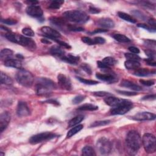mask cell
Returning a JSON list of instances; mask_svg holds the SVG:
<instances>
[{
  "mask_svg": "<svg viewBox=\"0 0 156 156\" xmlns=\"http://www.w3.org/2000/svg\"><path fill=\"white\" fill-rule=\"evenodd\" d=\"M126 147L130 154L134 155L140 149L142 144L141 138L139 133L135 131L128 132L126 138Z\"/></svg>",
  "mask_w": 156,
  "mask_h": 156,
  "instance_id": "1",
  "label": "cell"
},
{
  "mask_svg": "<svg viewBox=\"0 0 156 156\" xmlns=\"http://www.w3.org/2000/svg\"><path fill=\"white\" fill-rule=\"evenodd\" d=\"M63 15L67 20L76 23H85L89 20V16L82 11H68L65 12Z\"/></svg>",
  "mask_w": 156,
  "mask_h": 156,
  "instance_id": "2",
  "label": "cell"
},
{
  "mask_svg": "<svg viewBox=\"0 0 156 156\" xmlns=\"http://www.w3.org/2000/svg\"><path fill=\"white\" fill-rule=\"evenodd\" d=\"M16 80L22 86L31 87L34 83V78L30 71L22 69L17 72L16 74Z\"/></svg>",
  "mask_w": 156,
  "mask_h": 156,
  "instance_id": "3",
  "label": "cell"
},
{
  "mask_svg": "<svg viewBox=\"0 0 156 156\" xmlns=\"http://www.w3.org/2000/svg\"><path fill=\"white\" fill-rule=\"evenodd\" d=\"M141 141L146 152L152 154L156 151V139L153 134H145Z\"/></svg>",
  "mask_w": 156,
  "mask_h": 156,
  "instance_id": "4",
  "label": "cell"
},
{
  "mask_svg": "<svg viewBox=\"0 0 156 156\" xmlns=\"http://www.w3.org/2000/svg\"><path fill=\"white\" fill-rule=\"evenodd\" d=\"M56 137H57V135H56V134H54L53 132H45L36 134L31 137L29 139V143L32 145H36L45 141L51 140Z\"/></svg>",
  "mask_w": 156,
  "mask_h": 156,
  "instance_id": "5",
  "label": "cell"
},
{
  "mask_svg": "<svg viewBox=\"0 0 156 156\" xmlns=\"http://www.w3.org/2000/svg\"><path fill=\"white\" fill-rule=\"evenodd\" d=\"M96 148L101 154L107 155L110 152L112 145L109 140L105 137H101L97 141Z\"/></svg>",
  "mask_w": 156,
  "mask_h": 156,
  "instance_id": "6",
  "label": "cell"
},
{
  "mask_svg": "<svg viewBox=\"0 0 156 156\" xmlns=\"http://www.w3.org/2000/svg\"><path fill=\"white\" fill-rule=\"evenodd\" d=\"M18 44L26 47L27 49L31 51H34L37 48L35 42L32 40V38H30L23 35H18Z\"/></svg>",
  "mask_w": 156,
  "mask_h": 156,
  "instance_id": "7",
  "label": "cell"
},
{
  "mask_svg": "<svg viewBox=\"0 0 156 156\" xmlns=\"http://www.w3.org/2000/svg\"><path fill=\"white\" fill-rule=\"evenodd\" d=\"M104 102L106 104L113 108L120 106L121 105L129 103L131 101L127 99H119L114 96H106V98L104 99Z\"/></svg>",
  "mask_w": 156,
  "mask_h": 156,
  "instance_id": "8",
  "label": "cell"
},
{
  "mask_svg": "<svg viewBox=\"0 0 156 156\" xmlns=\"http://www.w3.org/2000/svg\"><path fill=\"white\" fill-rule=\"evenodd\" d=\"M133 105L132 102L126 104H123V105H121L120 106L116 107H113L111 110H110V113L112 115H124L125 113H126L127 112H128L131 109H132Z\"/></svg>",
  "mask_w": 156,
  "mask_h": 156,
  "instance_id": "9",
  "label": "cell"
},
{
  "mask_svg": "<svg viewBox=\"0 0 156 156\" xmlns=\"http://www.w3.org/2000/svg\"><path fill=\"white\" fill-rule=\"evenodd\" d=\"M155 115L148 112H140L133 116L132 119L137 121H151L155 119Z\"/></svg>",
  "mask_w": 156,
  "mask_h": 156,
  "instance_id": "10",
  "label": "cell"
},
{
  "mask_svg": "<svg viewBox=\"0 0 156 156\" xmlns=\"http://www.w3.org/2000/svg\"><path fill=\"white\" fill-rule=\"evenodd\" d=\"M57 80L59 85L62 89L67 90H71L72 89L71 83L69 77L60 73L57 76Z\"/></svg>",
  "mask_w": 156,
  "mask_h": 156,
  "instance_id": "11",
  "label": "cell"
},
{
  "mask_svg": "<svg viewBox=\"0 0 156 156\" xmlns=\"http://www.w3.org/2000/svg\"><path fill=\"white\" fill-rule=\"evenodd\" d=\"M26 13L34 18H41L43 15V11L42 8L37 5L29 6L26 9Z\"/></svg>",
  "mask_w": 156,
  "mask_h": 156,
  "instance_id": "12",
  "label": "cell"
},
{
  "mask_svg": "<svg viewBox=\"0 0 156 156\" xmlns=\"http://www.w3.org/2000/svg\"><path fill=\"white\" fill-rule=\"evenodd\" d=\"M17 114L20 117H25L30 115V110L24 101H19L17 107Z\"/></svg>",
  "mask_w": 156,
  "mask_h": 156,
  "instance_id": "13",
  "label": "cell"
},
{
  "mask_svg": "<svg viewBox=\"0 0 156 156\" xmlns=\"http://www.w3.org/2000/svg\"><path fill=\"white\" fill-rule=\"evenodd\" d=\"M41 31L47 36L48 38L54 40V39L59 38L61 37L60 34L56 30L48 27V26H44L41 28Z\"/></svg>",
  "mask_w": 156,
  "mask_h": 156,
  "instance_id": "14",
  "label": "cell"
},
{
  "mask_svg": "<svg viewBox=\"0 0 156 156\" xmlns=\"http://www.w3.org/2000/svg\"><path fill=\"white\" fill-rule=\"evenodd\" d=\"M11 119V115L8 112H5L0 115V131L2 133L8 126Z\"/></svg>",
  "mask_w": 156,
  "mask_h": 156,
  "instance_id": "15",
  "label": "cell"
},
{
  "mask_svg": "<svg viewBox=\"0 0 156 156\" xmlns=\"http://www.w3.org/2000/svg\"><path fill=\"white\" fill-rule=\"evenodd\" d=\"M96 77L98 79L109 83H114L118 81V78H117L113 74H102V73H96Z\"/></svg>",
  "mask_w": 156,
  "mask_h": 156,
  "instance_id": "16",
  "label": "cell"
},
{
  "mask_svg": "<svg viewBox=\"0 0 156 156\" xmlns=\"http://www.w3.org/2000/svg\"><path fill=\"white\" fill-rule=\"evenodd\" d=\"M37 83L44 86V87L48 88L51 90L53 89H56L57 88V86L54 81L46 77L38 78L37 80Z\"/></svg>",
  "mask_w": 156,
  "mask_h": 156,
  "instance_id": "17",
  "label": "cell"
},
{
  "mask_svg": "<svg viewBox=\"0 0 156 156\" xmlns=\"http://www.w3.org/2000/svg\"><path fill=\"white\" fill-rule=\"evenodd\" d=\"M97 24L103 28L110 29L115 26L114 21L109 18H100L97 21Z\"/></svg>",
  "mask_w": 156,
  "mask_h": 156,
  "instance_id": "18",
  "label": "cell"
},
{
  "mask_svg": "<svg viewBox=\"0 0 156 156\" xmlns=\"http://www.w3.org/2000/svg\"><path fill=\"white\" fill-rule=\"evenodd\" d=\"M35 91L36 93L40 96H47L50 95L51 93V90L48 88L44 87L42 85L39 84H36L35 85Z\"/></svg>",
  "mask_w": 156,
  "mask_h": 156,
  "instance_id": "19",
  "label": "cell"
},
{
  "mask_svg": "<svg viewBox=\"0 0 156 156\" xmlns=\"http://www.w3.org/2000/svg\"><path fill=\"white\" fill-rule=\"evenodd\" d=\"M120 86L125 87L128 88L129 89H131V90H135V91H140L142 90V88L140 86H139L135 84H134L133 83H132L129 81H127V80L122 81L120 84Z\"/></svg>",
  "mask_w": 156,
  "mask_h": 156,
  "instance_id": "20",
  "label": "cell"
},
{
  "mask_svg": "<svg viewBox=\"0 0 156 156\" xmlns=\"http://www.w3.org/2000/svg\"><path fill=\"white\" fill-rule=\"evenodd\" d=\"M61 59L70 64L76 65L77 63H78V62H80V58L78 56H75L69 54L67 55L65 54Z\"/></svg>",
  "mask_w": 156,
  "mask_h": 156,
  "instance_id": "21",
  "label": "cell"
},
{
  "mask_svg": "<svg viewBox=\"0 0 156 156\" xmlns=\"http://www.w3.org/2000/svg\"><path fill=\"white\" fill-rule=\"evenodd\" d=\"M5 65L8 67H12V68L20 69L21 68L22 64L19 60L10 59L5 61Z\"/></svg>",
  "mask_w": 156,
  "mask_h": 156,
  "instance_id": "22",
  "label": "cell"
},
{
  "mask_svg": "<svg viewBox=\"0 0 156 156\" xmlns=\"http://www.w3.org/2000/svg\"><path fill=\"white\" fill-rule=\"evenodd\" d=\"M51 23L56 26H64L66 25H68V24L67 23V20L65 18H60V17H51L50 19Z\"/></svg>",
  "mask_w": 156,
  "mask_h": 156,
  "instance_id": "23",
  "label": "cell"
},
{
  "mask_svg": "<svg viewBox=\"0 0 156 156\" xmlns=\"http://www.w3.org/2000/svg\"><path fill=\"white\" fill-rule=\"evenodd\" d=\"M14 55V52L8 48H5L1 51L0 53V57H1L2 60H7L8 59H12Z\"/></svg>",
  "mask_w": 156,
  "mask_h": 156,
  "instance_id": "24",
  "label": "cell"
},
{
  "mask_svg": "<svg viewBox=\"0 0 156 156\" xmlns=\"http://www.w3.org/2000/svg\"><path fill=\"white\" fill-rule=\"evenodd\" d=\"M125 66L128 70H137L140 67V63L138 61L127 60L125 62Z\"/></svg>",
  "mask_w": 156,
  "mask_h": 156,
  "instance_id": "25",
  "label": "cell"
},
{
  "mask_svg": "<svg viewBox=\"0 0 156 156\" xmlns=\"http://www.w3.org/2000/svg\"><path fill=\"white\" fill-rule=\"evenodd\" d=\"M50 53L55 56H57L62 59L65 55L64 51L57 46H53L50 48Z\"/></svg>",
  "mask_w": 156,
  "mask_h": 156,
  "instance_id": "26",
  "label": "cell"
},
{
  "mask_svg": "<svg viewBox=\"0 0 156 156\" xmlns=\"http://www.w3.org/2000/svg\"><path fill=\"white\" fill-rule=\"evenodd\" d=\"M113 37L115 41L120 43H129L131 42V40L128 37L121 34H115L113 35Z\"/></svg>",
  "mask_w": 156,
  "mask_h": 156,
  "instance_id": "27",
  "label": "cell"
},
{
  "mask_svg": "<svg viewBox=\"0 0 156 156\" xmlns=\"http://www.w3.org/2000/svg\"><path fill=\"white\" fill-rule=\"evenodd\" d=\"M84 119V117L82 115H78L75 116L74 118L72 119L68 123V127H74L78 124H80L81 122H82Z\"/></svg>",
  "mask_w": 156,
  "mask_h": 156,
  "instance_id": "28",
  "label": "cell"
},
{
  "mask_svg": "<svg viewBox=\"0 0 156 156\" xmlns=\"http://www.w3.org/2000/svg\"><path fill=\"white\" fill-rule=\"evenodd\" d=\"M83 128H84V126L82 125H78L74 126V128H73L71 129H70L68 132V133L67 134V138H70V137H73L74 135L76 134L80 131H81L83 129Z\"/></svg>",
  "mask_w": 156,
  "mask_h": 156,
  "instance_id": "29",
  "label": "cell"
},
{
  "mask_svg": "<svg viewBox=\"0 0 156 156\" xmlns=\"http://www.w3.org/2000/svg\"><path fill=\"white\" fill-rule=\"evenodd\" d=\"M98 109V106L92 104H85L77 108V110H84V111H95Z\"/></svg>",
  "mask_w": 156,
  "mask_h": 156,
  "instance_id": "30",
  "label": "cell"
},
{
  "mask_svg": "<svg viewBox=\"0 0 156 156\" xmlns=\"http://www.w3.org/2000/svg\"><path fill=\"white\" fill-rule=\"evenodd\" d=\"M0 80H1V83L2 84L12 85L13 84V80H12V78L3 72L1 73V78H0Z\"/></svg>",
  "mask_w": 156,
  "mask_h": 156,
  "instance_id": "31",
  "label": "cell"
},
{
  "mask_svg": "<svg viewBox=\"0 0 156 156\" xmlns=\"http://www.w3.org/2000/svg\"><path fill=\"white\" fill-rule=\"evenodd\" d=\"M118 15L120 18H122L126 21L130 22L131 23H136V20H135L132 17H131L130 15H129L128 14H126L123 12H119Z\"/></svg>",
  "mask_w": 156,
  "mask_h": 156,
  "instance_id": "32",
  "label": "cell"
},
{
  "mask_svg": "<svg viewBox=\"0 0 156 156\" xmlns=\"http://www.w3.org/2000/svg\"><path fill=\"white\" fill-rule=\"evenodd\" d=\"M82 154L84 156H95V155H96V153H95L94 149L90 146H86L83 149Z\"/></svg>",
  "mask_w": 156,
  "mask_h": 156,
  "instance_id": "33",
  "label": "cell"
},
{
  "mask_svg": "<svg viewBox=\"0 0 156 156\" xmlns=\"http://www.w3.org/2000/svg\"><path fill=\"white\" fill-rule=\"evenodd\" d=\"M151 73V72L146 68H138L134 71V74L140 77H145L149 75Z\"/></svg>",
  "mask_w": 156,
  "mask_h": 156,
  "instance_id": "34",
  "label": "cell"
},
{
  "mask_svg": "<svg viewBox=\"0 0 156 156\" xmlns=\"http://www.w3.org/2000/svg\"><path fill=\"white\" fill-rule=\"evenodd\" d=\"M18 35H17L14 33L9 32L6 34V38L9 41H10L11 42H13L15 44H18Z\"/></svg>",
  "mask_w": 156,
  "mask_h": 156,
  "instance_id": "35",
  "label": "cell"
},
{
  "mask_svg": "<svg viewBox=\"0 0 156 156\" xmlns=\"http://www.w3.org/2000/svg\"><path fill=\"white\" fill-rule=\"evenodd\" d=\"M63 1H60V0H57V1H53L51 2V3L49 6V8L52 9H59L61 6L63 4Z\"/></svg>",
  "mask_w": 156,
  "mask_h": 156,
  "instance_id": "36",
  "label": "cell"
},
{
  "mask_svg": "<svg viewBox=\"0 0 156 156\" xmlns=\"http://www.w3.org/2000/svg\"><path fill=\"white\" fill-rule=\"evenodd\" d=\"M110 123V120H103V121L95 122L93 123H92L90 125V127L91 128H96V127L103 126H106L107 125H109Z\"/></svg>",
  "mask_w": 156,
  "mask_h": 156,
  "instance_id": "37",
  "label": "cell"
},
{
  "mask_svg": "<svg viewBox=\"0 0 156 156\" xmlns=\"http://www.w3.org/2000/svg\"><path fill=\"white\" fill-rule=\"evenodd\" d=\"M102 62H104L106 65H108L109 67V66L114 65L116 63V60L114 58L112 57H106L103 59Z\"/></svg>",
  "mask_w": 156,
  "mask_h": 156,
  "instance_id": "38",
  "label": "cell"
},
{
  "mask_svg": "<svg viewBox=\"0 0 156 156\" xmlns=\"http://www.w3.org/2000/svg\"><path fill=\"white\" fill-rule=\"evenodd\" d=\"M77 80H79L80 82H81L82 83L87 84V85H96V84H99V83L98 81L86 80V79H84V78H82V77H77Z\"/></svg>",
  "mask_w": 156,
  "mask_h": 156,
  "instance_id": "39",
  "label": "cell"
},
{
  "mask_svg": "<svg viewBox=\"0 0 156 156\" xmlns=\"http://www.w3.org/2000/svg\"><path fill=\"white\" fill-rule=\"evenodd\" d=\"M125 56L128 60H135V61H138L141 59L140 57L138 56L137 54H132V53H126L125 54Z\"/></svg>",
  "mask_w": 156,
  "mask_h": 156,
  "instance_id": "40",
  "label": "cell"
},
{
  "mask_svg": "<svg viewBox=\"0 0 156 156\" xmlns=\"http://www.w3.org/2000/svg\"><path fill=\"white\" fill-rule=\"evenodd\" d=\"M22 33L28 37H34L35 35V33L33 30L29 28H24L22 29Z\"/></svg>",
  "mask_w": 156,
  "mask_h": 156,
  "instance_id": "41",
  "label": "cell"
},
{
  "mask_svg": "<svg viewBox=\"0 0 156 156\" xmlns=\"http://www.w3.org/2000/svg\"><path fill=\"white\" fill-rule=\"evenodd\" d=\"M67 28L69 31H74V32H81V31H83L84 30V28L82 27H77V26H73V25H70V24L67 25Z\"/></svg>",
  "mask_w": 156,
  "mask_h": 156,
  "instance_id": "42",
  "label": "cell"
},
{
  "mask_svg": "<svg viewBox=\"0 0 156 156\" xmlns=\"http://www.w3.org/2000/svg\"><path fill=\"white\" fill-rule=\"evenodd\" d=\"M85 99V96L83 95H78L76 96V97L74 98V99H73V103L74 104H77L80 102H81L82 101H83Z\"/></svg>",
  "mask_w": 156,
  "mask_h": 156,
  "instance_id": "43",
  "label": "cell"
},
{
  "mask_svg": "<svg viewBox=\"0 0 156 156\" xmlns=\"http://www.w3.org/2000/svg\"><path fill=\"white\" fill-rule=\"evenodd\" d=\"M137 26L140 27V28H143V29H146V30H147L149 32H155L156 31V29L153 28L152 27H150L146 24H137Z\"/></svg>",
  "mask_w": 156,
  "mask_h": 156,
  "instance_id": "44",
  "label": "cell"
},
{
  "mask_svg": "<svg viewBox=\"0 0 156 156\" xmlns=\"http://www.w3.org/2000/svg\"><path fill=\"white\" fill-rule=\"evenodd\" d=\"M145 53L149 58H152V59L155 58V51H154L152 50H145Z\"/></svg>",
  "mask_w": 156,
  "mask_h": 156,
  "instance_id": "45",
  "label": "cell"
},
{
  "mask_svg": "<svg viewBox=\"0 0 156 156\" xmlns=\"http://www.w3.org/2000/svg\"><path fill=\"white\" fill-rule=\"evenodd\" d=\"M140 83L143 84V86H152L153 85H154L155 84V81L153 80H140Z\"/></svg>",
  "mask_w": 156,
  "mask_h": 156,
  "instance_id": "46",
  "label": "cell"
},
{
  "mask_svg": "<svg viewBox=\"0 0 156 156\" xmlns=\"http://www.w3.org/2000/svg\"><path fill=\"white\" fill-rule=\"evenodd\" d=\"M82 41L83 42H84L85 44L89 45H95L94 44V42H93V39H92L88 37H82Z\"/></svg>",
  "mask_w": 156,
  "mask_h": 156,
  "instance_id": "47",
  "label": "cell"
},
{
  "mask_svg": "<svg viewBox=\"0 0 156 156\" xmlns=\"http://www.w3.org/2000/svg\"><path fill=\"white\" fill-rule=\"evenodd\" d=\"M93 42H94V44H104L106 42V40L101 37H96L95 38H93Z\"/></svg>",
  "mask_w": 156,
  "mask_h": 156,
  "instance_id": "48",
  "label": "cell"
},
{
  "mask_svg": "<svg viewBox=\"0 0 156 156\" xmlns=\"http://www.w3.org/2000/svg\"><path fill=\"white\" fill-rule=\"evenodd\" d=\"M81 68L85 72H86V73H87V74H91L92 73V69H91L89 65L86 64V63H83V64H82L81 66Z\"/></svg>",
  "mask_w": 156,
  "mask_h": 156,
  "instance_id": "49",
  "label": "cell"
},
{
  "mask_svg": "<svg viewBox=\"0 0 156 156\" xmlns=\"http://www.w3.org/2000/svg\"><path fill=\"white\" fill-rule=\"evenodd\" d=\"M2 22L5 24L8 25H14L16 23H17V21L13 19H5L2 20Z\"/></svg>",
  "mask_w": 156,
  "mask_h": 156,
  "instance_id": "50",
  "label": "cell"
},
{
  "mask_svg": "<svg viewBox=\"0 0 156 156\" xmlns=\"http://www.w3.org/2000/svg\"><path fill=\"white\" fill-rule=\"evenodd\" d=\"M93 95L96 96H99V97H104V96H108L109 95H110V94L108 92H101V91L94 92Z\"/></svg>",
  "mask_w": 156,
  "mask_h": 156,
  "instance_id": "51",
  "label": "cell"
},
{
  "mask_svg": "<svg viewBox=\"0 0 156 156\" xmlns=\"http://www.w3.org/2000/svg\"><path fill=\"white\" fill-rule=\"evenodd\" d=\"M117 92L121 95H123L125 96H134L137 95V93L132 92H126V91H122V90H117Z\"/></svg>",
  "mask_w": 156,
  "mask_h": 156,
  "instance_id": "52",
  "label": "cell"
},
{
  "mask_svg": "<svg viewBox=\"0 0 156 156\" xmlns=\"http://www.w3.org/2000/svg\"><path fill=\"white\" fill-rule=\"evenodd\" d=\"M97 65L98 66V67L99 68H101L102 70H108V69H110L109 67L107 65H106L104 62H101V61H98L97 62Z\"/></svg>",
  "mask_w": 156,
  "mask_h": 156,
  "instance_id": "53",
  "label": "cell"
},
{
  "mask_svg": "<svg viewBox=\"0 0 156 156\" xmlns=\"http://www.w3.org/2000/svg\"><path fill=\"white\" fill-rule=\"evenodd\" d=\"M54 41H55L57 43H58L60 45H61V46L63 47L64 48H68V49L71 48V47H70L68 44H67V43H66V42H65L59 41L58 39H54Z\"/></svg>",
  "mask_w": 156,
  "mask_h": 156,
  "instance_id": "54",
  "label": "cell"
},
{
  "mask_svg": "<svg viewBox=\"0 0 156 156\" xmlns=\"http://www.w3.org/2000/svg\"><path fill=\"white\" fill-rule=\"evenodd\" d=\"M146 62L147 63L148 65L155 67L156 65V62L155 61V59H152V58H148L145 60Z\"/></svg>",
  "mask_w": 156,
  "mask_h": 156,
  "instance_id": "55",
  "label": "cell"
},
{
  "mask_svg": "<svg viewBox=\"0 0 156 156\" xmlns=\"http://www.w3.org/2000/svg\"><path fill=\"white\" fill-rule=\"evenodd\" d=\"M100 10L96 8H95V7H93V6H90L89 8V12L91 13V14H98L100 12Z\"/></svg>",
  "mask_w": 156,
  "mask_h": 156,
  "instance_id": "56",
  "label": "cell"
},
{
  "mask_svg": "<svg viewBox=\"0 0 156 156\" xmlns=\"http://www.w3.org/2000/svg\"><path fill=\"white\" fill-rule=\"evenodd\" d=\"M128 49H129V50L132 53H133V54H137L140 53V50H139V49H138V48H137V47H129Z\"/></svg>",
  "mask_w": 156,
  "mask_h": 156,
  "instance_id": "57",
  "label": "cell"
},
{
  "mask_svg": "<svg viewBox=\"0 0 156 156\" xmlns=\"http://www.w3.org/2000/svg\"><path fill=\"white\" fill-rule=\"evenodd\" d=\"M145 44H146V45L149 47H153L154 48L155 47V41H151V40H147L145 41Z\"/></svg>",
  "mask_w": 156,
  "mask_h": 156,
  "instance_id": "58",
  "label": "cell"
},
{
  "mask_svg": "<svg viewBox=\"0 0 156 156\" xmlns=\"http://www.w3.org/2000/svg\"><path fill=\"white\" fill-rule=\"evenodd\" d=\"M155 99V95L153 94V95H146L145 96H144L142 99L143 100H154Z\"/></svg>",
  "mask_w": 156,
  "mask_h": 156,
  "instance_id": "59",
  "label": "cell"
},
{
  "mask_svg": "<svg viewBox=\"0 0 156 156\" xmlns=\"http://www.w3.org/2000/svg\"><path fill=\"white\" fill-rule=\"evenodd\" d=\"M148 23L151 25V27L156 29L155 26H156V23H155V20L154 18H151L148 21Z\"/></svg>",
  "mask_w": 156,
  "mask_h": 156,
  "instance_id": "60",
  "label": "cell"
},
{
  "mask_svg": "<svg viewBox=\"0 0 156 156\" xmlns=\"http://www.w3.org/2000/svg\"><path fill=\"white\" fill-rule=\"evenodd\" d=\"M107 31V29H95L93 32H90V34H97V33H101V32H106Z\"/></svg>",
  "mask_w": 156,
  "mask_h": 156,
  "instance_id": "61",
  "label": "cell"
},
{
  "mask_svg": "<svg viewBox=\"0 0 156 156\" xmlns=\"http://www.w3.org/2000/svg\"><path fill=\"white\" fill-rule=\"evenodd\" d=\"M45 102L50 103V104H56V105H59V102H57V101L54 100V99H49V100H47V101H45Z\"/></svg>",
  "mask_w": 156,
  "mask_h": 156,
  "instance_id": "62",
  "label": "cell"
},
{
  "mask_svg": "<svg viewBox=\"0 0 156 156\" xmlns=\"http://www.w3.org/2000/svg\"><path fill=\"white\" fill-rule=\"evenodd\" d=\"M41 42L44 44H51V42L50 41H49L48 39H45V38H42L41 40Z\"/></svg>",
  "mask_w": 156,
  "mask_h": 156,
  "instance_id": "63",
  "label": "cell"
},
{
  "mask_svg": "<svg viewBox=\"0 0 156 156\" xmlns=\"http://www.w3.org/2000/svg\"><path fill=\"white\" fill-rule=\"evenodd\" d=\"M17 57H19V58H21L22 59H23V57L22 56H21L20 54H17Z\"/></svg>",
  "mask_w": 156,
  "mask_h": 156,
  "instance_id": "64",
  "label": "cell"
}]
</instances>
